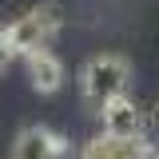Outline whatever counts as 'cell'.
<instances>
[{"label":"cell","instance_id":"8992f818","mask_svg":"<svg viewBox=\"0 0 159 159\" xmlns=\"http://www.w3.org/2000/svg\"><path fill=\"white\" fill-rule=\"evenodd\" d=\"M24 72H28V84L36 88L40 96H52V92L64 88V64H60V56H52L48 48L28 52V56H24Z\"/></svg>","mask_w":159,"mask_h":159},{"label":"cell","instance_id":"52a82bcc","mask_svg":"<svg viewBox=\"0 0 159 159\" xmlns=\"http://www.w3.org/2000/svg\"><path fill=\"white\" fill-rule=\"evenodd\" d=\"M147 123H151V127H159V96H155V103H151V111H147Z\"/></svg>","mask_w":159,"mask_h":159},{"label":"cell","instance_id":"3957f363","mask_svg":"<svg viewBox=\"0 0 159 159\" xmlns=\"http://www.w3.org/2000/svg\"><path fill=\"white\" fill-rule=\"evenodd\" d=\"M99 123H103V131L116 139H143V127H147V111L139 107L135 99L119 96L111 99L103 111H99Z\"/></svg>","mask_w":159,"mask_h":159},{"label":"cell","instance_id":"6da1fadb","mask_svg":"<svg viewBox=\"0 0 159 159\" xmlns=\"http://www.w3.org/2000/svg\"><path fill=\"white\" fill-rule=\"evenodd\" d=\"M127 80H131V64L116 52H103V56H92L80 72V92L88 99V107H96V116L111 103V99L127 96Z\"/></svg>","mask_w":159,"mask_h":159},{"label":"cell","instance_id":"7a4b0ae2","mask_svg":"<svg viewBox=\"0 0 159 159\" xmlns=\"http://www.w3.org/2000/svg\"><path fill=\"white\" fill-rule=\"evenodd\" d=\"M64 24V8L60 4H36L28 16L4 24V36H8V52L12 56H28V52H40L48 36Z\"/></svg>","mask_w":159,"mask_h":159},{"label":"cell","instance_id":"ba28073f","mask_svg":"<svg viewBox=\"0 0 159 159\" xmlns=\"http://www.w3.org/2000/svg\"><path fill=\"white\" fill-rule=\"evenodd\" d=\"M8 52V36H4V24H0V56Z\"/></svg>","mask_w":159,"mask_h":159},{"label":"cell","instance_id":"277c9868","mask_svg":"<svg viewBox=\"0 0 159 159\" xmlns=\"http://www.w3.org/2000/svg\"><path fill=\"white\" fill-rule=\"evenodd\" d=\"M159 151L147 143V139H116L107 131L92 135L84 147H80V159H155Z\"/></svg>","mask_w":159,"mask_h":159},{"label":"cell","instance_id":"5b68a950","mask_svg":"<svg viewBox=\"0 0 159 159\" xmlns=\"http://www.w3.org/2000/svg\"><path fill=\"white\" fill-rule=\"evenodd\" d=\"M12 159H68V139L48 127H24L12 143Z\"/></svg>","mask_w":159,"mask_h":159},{"label":"cell","instance_id":"9c48e42d","mask_svg":"<svg viewBox=\"0 0 159 159\" xmlns=\"http://www.w3.org/2000/svg\"><path fill=\"white\" fill-rule=\"evenodd\" d=\"M8 64H12V52H4V56H0V72H8Z\"/></svg>","mask_w":159,"mask_h":159},{"label":"cell","instance_id":"30bf717a","mask_svg":"<svg viewBox=\"0 0 159 159\" xmlns=\"http://www.w3.org/2000/svg\"><path fill=\"white\" fill-rule=\"evenodd\" d=\"M155 159H159V155H155Z\"/></svg>","mask_w":159,"mask_h":159}]
</instances>
